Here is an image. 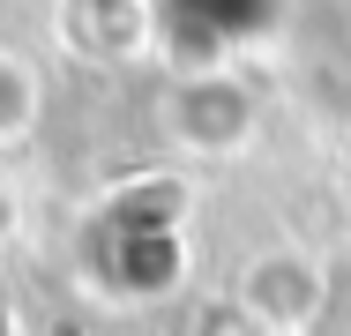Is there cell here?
<instances>
[{"label":"cell","mask_w":351,"mask_h":336,"mask_svg":"<svg viewBox=\"0 0 351 336\" xmlns=\"http://www.w3.org/2000/svg\"><path fill=\"white\" fill-rule=\"evenodd\" d=\"M247 307L269 322V329H299L314 307H322V269L299 262V254H269V262L247 269Z\"/></svg>","instance_id":"cell-1"},{"label":"cell","mask_w":351,"mask_h":336,"mask_svg":"<svg viewBox=\"0 0 351 336\" xmlns=\"http://www.w3.org/2000/svg\"><path fill=\"white\" fill-rule=\"evenodd\" d=\"M30 112H38V90H30V75L15 60H0V142H15V134L30 128Z\"/></svg>","instance_id":"cell-2"}]
</instances>
